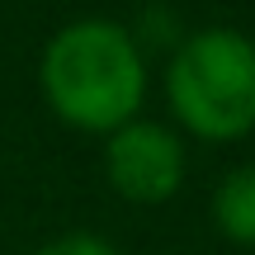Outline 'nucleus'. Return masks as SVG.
I'll list each match as a JSON object with an SVG mask.
<instances>
[{"label":"nucleus","mask_w":255,"mask_h":255,"mask_svg":"<svg viewBox=\"0 0 255 255\" xmlns=\"http://www.w3.org/2000/svg\"><path fill=\"white\" fill-rule=\"evenodd\" d=\"M170 119L199 142H241L255 132V43L241 28H199L165 66Z\"/></svg>","instance_id":"obj_2"},{"label":"nucleus","mask_w":255,"mask_h":255,"mask_svg":"<svg viewBox=\"0 0 255 255\" xmlns=\"http://www.w3.org/2000/svg\"><path fill=\"white\" fill-rule=\"evenodd\" d=\"M184 137L180 128L156 123L137 114L132 123L114 128L104 137V180L119 199L137 208H156L170 203L184 184Z\"/></svg>","instance_id":"obj_3"},{"label":"nucleus","mask_w":255,"mask_h":255,"mask_svg":"<svg viewBox=\"0 0 255 255\" xmlns=\"http://www.w3.org/2000/svg\"><path fill=\"white\" fill-rule=\"evenodd\" d=\"M208 218L222 241L255 251V165H237L218 180V189L208 199Z\"/></svg>","instance_id":"obj_4"},{"label":"nucleus","mask_w":255,"mask_h":255,"mask_svg":"<svg viewBox=\"0 0 255 255\" xmlns=\"http://www.w3.org/2000/svg\"><path fill=\"white\" fill-rule=\"evenodd\" d=\"M38 85L66 128L109 137L146 104V52L119 19H76L47 38Z\"/></svg>","instance_id":"obj_1"},{"label":"nucleus","mask_w":255,"mask_h":255,"mask_svg":"<svg viewBox=\"0 0 255 255\" xmlns=\"http://www.w3.org/2000/svg\"><path fill=\"white\" fill-rule=\"evenodd\" d=\"M33 255H128V251L114 246V241L100 237V232L76 227V232H57V237H47Z\"/></svg>","instance_id":"obj_5"}]
</instances>
